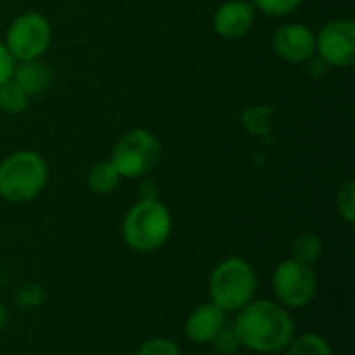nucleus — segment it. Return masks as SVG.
<instances>
[{"label": "nucleus", "instance_id": "f3484780", "mask_svg": "<svg viewBox=\"0 0 355 355\" xmlns=\"http://www.w3.org/2000/svg\"><path fill=\"white\" fill-rule=\"evenodd\" d=\"M46 300V293L42 289V285L37 283H27L23 287L17 289L15 293V304L23 310H33V308H40Z\"/></svg>", "mask_w": 355, "mask_h": 355}, {"label": "nucleus", "instance_id": "aec40b11", "mask_svg": "<svg viewBox=\"0 0 355 355\" xmlns=\"http://www.w3.org/2000/svg\"><path fill=\"white\" fill-rule=\"evenodd\" d=\"M302 2L304 0H252V6H256L258 10H262L266 15L283 17V15L297 10Z\"/></svg>", "mask_w": 355, "mask_h": 355}, {"label": "nucleus", "instance_id": "39448f33", "mask_svg": "<svg viewBox=\"0 0 355 355\" xmlns=\"http://www.w3.org/2000/svg\"><path fill=\"white\" fill-rule=\"evenodd\" d=\"M160 158L158 139L146 129H133L125 133L112 148L110 162L125 179H137L150 173Z\"/></svg>", "mask_w": 355, "mask_h": 355}, {"label": "nucleus", "instance_id": "1a4fd4ad", "mask_svg": "<svg viewBox=\"0 0 355 355\" xmlns=\"http://www.w3.org/2000/svg\"><path fill=\"white\" fill-rule=\"evenodd\" d=\"M275 50L289 62H306L316 54V35L306 25H283L275 33Z\"/></svg>", "mask_w": 355, "mask_h": 355}, {"label": "nucleus", "instance_id": "423d86ee", "mask_svg": "<svg viewBox=\"0 0 355 355\" xmlns=\"http://www.w3.org/2000/svg\"><path fill=\"white\" fill-rule=\"evenodd\" d=\"M4 46L19 62L35 60L50 46V23L40 12H23L10 23Z\"/></svg>", "mask_w": 355, "mask_h": 355}, {"label": "nucleus", "instance_id": "9d476101", "mask_svg": "<svg viewBox=\"0 0 355 355\" xmlns=\"http://www.w3.org/2000/svg\"><path fill=\"white\" fill-rule=\"evenodd\" d=\"M254 25V6L245 0H229L214 15V29L223 37H241Z\"/></svg>", "mask_w": 355, "mask_h": 355}, {"label": "nucleus", "instance_id": "a211bd4d", "mask_svg": "<svg viewBox=\"0 0 355 355\" xmlns=\"http://www.w3.org/2000/svg\"><path fill=\"white\" fill-rule=\"evenodd\" d=\"M212 345L218 354L223 355H233L239 347H241V341H239V335L235 331V324H229L225 322V327L218 331V335L212 339Z\"/></svg>", "mask_w": 355, "mask_h": 355}, {"label": "nucleus", "instance_id": "7ed1b4c3", "mask_svg": "<svg viewBox=\"0 0 355 355\" xmlns=\"http://www.w3.org/2000/svg\"><path fill=\"white\" fill-rule=\"evenodd\" d=\"M258 279L243 258H229L218 264L210 277V304L220 312H239L254 302Z\"/></svg>", "mask_w": 355, "mask_h": 355}, {"label": "nucleus", "instance_id": "9b49d317", "mask_svg": "<svg viewBox=\"0 0 355 355\" xmlns=\"http://www.w3.org/2000/svg\"><path fill=\"white\" fill-rule=\"evenodd\" d=\"M225 322V312H220L214 304H202L189 314L185 322V333L196 343H212Z\"/></svg>", "mask_w": 355, "mask_h": 355}, {"label": "nucleus", "instance_id": "6e6552de", "mask_svg": "<svg viewBox=\"0 0 355 355\" xmlns=\"http://www.w3.org/2000/svg\"><path fill=\"white\" fill-rule=\"evenodd\" d=\"M316 52L327 64L352 67L355 62V23L352 19L329 21L316 35Z\"/></svg>", "mask_w": 355, "mask_h": 355}, {"label": "nucleus", "instance_id": "f257e3e1", "mask_svg": "<svg viewBox=\"0 0 355 355\" xmlns=\"http://www.w3.org/2000/svg\"><path fill=\"white\" fill-rule=\"evenodd\" d=\"M241 345L258 354H277L289 347L295 339V324L291 314L268 300L250 302L239 310L233 322Z\"/></svg>", "mask_w": 355, "mask_h": 355}, {"label": "nucleus", "instance_id": "2eb2a0df", "mask_svg": "<svg viewBox=\"0 0 355 355\" xmlns=\"http://www.w3.org/2000/svg\"><path fill=\"white\" fill-rule=\"evenodd\" d=\"M322 254V241L314 233H304L293 243V260L312 266Z\"/></svg>", "mask_w": 355, "mask_h": 355}, {"label": "nucleus", "instance_id": "0eeeda50", "mask_svg": "<svg viewBox=\"0 0 355 355\" xmlns=\"http://www.w3.org/2000/svg\"><path fill=\"white\" fill-rule=\"evenodd\" d=\"M272 289L279 302L285 308H306L318 289V279L312 266L302 264L297 260H285L279 264L272 277Z\"/></svg>", "mask_w": 355, "mask_h": 355}, {"label": "nucleus", "instance_id": "4be33fe9", "mask_svg": "<svg viewBox=\"0 0 355 355\" xmlns=\"http://www.w3.org/2000/svg\"><path fill=\"white\" fill-rule=\"evenodd\" d=\"M15 71V58L10 56V52L6 50V46L0 42V83H4L6 79L12 77Z\"/></svg>", "mask_w": 355, "mask_h": 355}, {"label": "nucleus", "instance_id": "20e7f679", "mask_svg": "<svg viewBox=\"0 0 355 355\" xmlns=\"http://www.w3.org/2000/svg\"><path fill=\"white\" fill-rule=\"evenodd\" d=\"M171 229H173L171 212L156 198L137 202L129 210V214H127V218L123 223L125 241L135 252H154V250H158L168 239Z\"/></svg>", "mask_w": 355, "mask_h": 355}, {"label": "nucleus", "instance_id": "dca6fc26", "mask_svg": "<svg viewBox=\"0 0 355 355\" xmlns=\"http://www.w3.org/2000/svg\"><path fill=\"white\" fill-rule=\"evenodd\" d=\"M287 355H333V349L320 335H302L289 343Z\"/></svg>", "mask_w": 355, "mask_h": 355}, {"label": "nucleus", "instance_id": "6ab92c4d", "mask_svg": "<svg viewBox=\"0 0 355 355\" xmlns=\"http://www.w3.org/2000/svg\"><path fill=\"white\" fill-rule=\"evenodd\" d=\"M337 210L345 218V223L354 225L355 220V183L347 181L337 193Z\"/></svg>", "mask_w": 355, "mask_h": 355}, {"label": "nucleus", "instance_id": "f03ea898", "mask_svg": "<svg viewBox=\"0 0 355 355\" xmlns=\"http://www.w3.org/2000/svg\"><path fill=\"white\" fill-rule=\"evenodd\" d=\"M48 181L46 160L31 150H21L0 162V196L12 204L33 200Z\"/></svg>", "mask_w": 355, "mask_h": 355}, {"label": "nucleus", "instance_id": "412c9836", "mask_svg": "<svg viewBox=\"0 0 355 355\" xmlns=\"http://www.w3.org/2000/svg\"><path fill=\"white\" fill-rule=\"evenodd\" d=\"M137 355H181V352L168 339H150L139 347Z\"/></svg>", "mask_w": 355, "mask_h": 355}, {"label": "nucleus", "instance_id": "f8f14e48", "mask_svg": "<svg viewBox=\"0 0 355 355\" xmlns=\"http://www.w3.org/2000/svg\"><path fill=\"white\" fill-rule=\"evenodd\" d=\"M12 79L25 89L27 96H33V94H42L48 89V85L52 81V71L48 64L40 62V58L23 60L19 67L15 64Z\"/></svg>", "mask_w": 355, "mask_h": 355}, {"label": "nucleus", "instance_id": "ddd939ff", "mask_svg": "<svg viewBox=\"0 0 355 355\" xmlns=\"http://www.w3.org/2000/svg\"><path fill=\"white\" fill-rule=\"evenodd\" d=\"M119 181H121V175L116 173L110 160L96 162L87 173V183L96 193H110L112 189H116Z\"/></svg>", "mask_w": 355, "mask_h": 355}, {"label": "nucleus", "instance_id": "4468645a", "mask_svg": "<svg viewBox=\"0 0 355 355\" xmlns=\"http://www.w3.org/2000/svg\"><path fill=\"white\" fill-rule=\"evenodd\" d=\"M27 94L25 89L10 77L4 83H0V108L8 114H19L27 108Z\"/></svg>", "mask_w": 355, "mask_h": 355}, {"label": "nucleus", "instance_id": "5701e85b", "mask_svg": "<svg viewBox=\"0 0 355 355\" xmlns=\"http://www.w3.org/2000/svg\"><path fill=\"white\" fill-rule=\"evenodd\" d=\"M6 322H8V314H6V308H4L2 302H0V331L6 327Z\"/></svg>", "mask_w": 355, "mask_h": 355}]
</instances>
